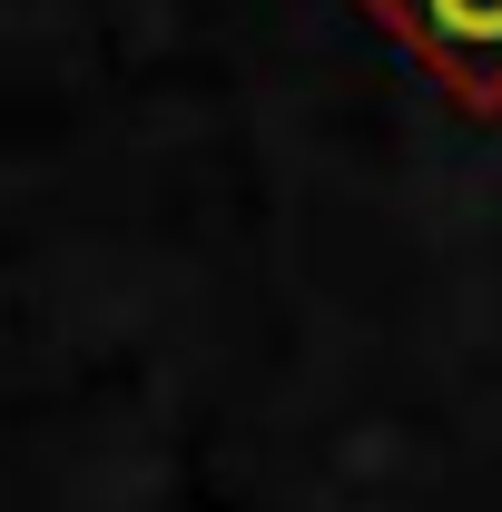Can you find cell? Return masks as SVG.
<instances>
[{
  "label": "cell",
  "instance_id": "obj_1",
  "mask_svg": "<svg viewBox=\"0 0 502 512\" xmlns=\"http://www.w3.org/2000/svg\"><path fill=\"white\" fill-rule=\"evenodd\" d=\"M463 119H502V0H355Z\"/></svg>",
  "mask_w": 502,
  "mask_h": 512
}]
</instances>
